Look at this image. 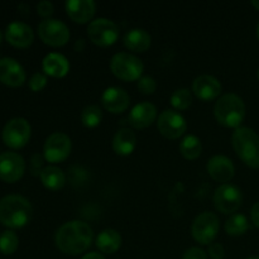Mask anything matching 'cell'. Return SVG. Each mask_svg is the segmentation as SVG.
Listing matches in <instances>:
<instances>
[{
	"label": "cell",
	"mask_w": 259,
	"mask_h": 259,
	"mask_svg": "<svg viewBox=\"0 0 259 259\" xmlns=\"http://www.w3.org/2000/svg\"><path fill=\"white\" fill-rule=\"evenodd\" d=\"M157 119V108L152 103L137 104L128 116L129 124L134 129H146Z\"/></svg>",
	"instance_id": "ac0fdd59"
},
{
	"label": "cell",
	"mask_w": 259,
	"mask_h": 259,
	"mask_svg": "<svg viewBox=\"0 0 259 259\" xmlns=\"http://www.w3.org/2000/svg\"><path fill=\"white\" fill-rule=\"evenodd\" d=\"M143 62L137 56L128 52H120L113 56L110 70L114 75L123 81H137L143 73Z\"/></svg>",
	"instance_id": "5b68a950"
},
{
	"label": "cell",
	"mask_w": 259,
	"mask_h": 259,
	"mask_svg": "<svg viewBox=\"0 0 259 259\" xmlns=\"http://www.w3.org/2000/svg\"><path fill=\"white\" fill-rule=\"evenodd\" d=\"M88 35L91 42L100 47H109L119 38V28L113 20L98 18L91 20L88 27Z\"/></svg>",
	"instance_id": "ba28073f"
},
{
	"label": "cell",
	"mask_w": 259,
	"mask_h": 259,
	"mask_svg": "<svg viewBox=\"0 0 259 259\" xmlns=\"http://www.w3.org/2000/svg\"><path fill=\"white\" fill-rule=\"evenodd\" d=\"M29 200L20 195H8L0 200V223L9 229L25 227L32 219Z\"/></svg>",
	"instance_id": "7a4b0ae2"
},
{
	"label": "cell",
	"mask_w": 259,
	"mask_h": 259,
	"mask_svg": "<svg viewBox=\"0 0 259 259\" xmlns=\"http://www.w3.org/2000/svg\"><path fill=\"white\" fill-rule=\"evenodd\" d=\"M232 146L248 167L259 168V136L253 129L247 126L235 129L232 136Z\"/></svg>",
	"instance_id": "277c9868"
},
{
	"label": "cell",
	"mask_w": 259,
	"mask_h": 259,
	"mask_svg": "<svg viewBox=\"0 0 259 259\" xmlns=\"http://www.w3.org/2000/svg\"><path fill=\"white\" fill-rule=\"evenodd\" d=\"M207 174L210 175L212 180L217 182H228L234 177V164L230 161L228 157L225 156H218L211 157L207 162Z\"/></svg>",
	"instance_id": "d6986e66"
},
{
	"label": "cell",
	"mask_w": 259,
	"mask_h": 259,
	"mask_svg": "<svg viewBox=\"0 0 259 259\" xmlns=\"http://www.w3.org/2000/svg\"><path fill=\"white\" fill-rule=\"evenodd\" d=\"M40 181L46 189L51 191H57L61 190L66 184V176L62 169L56 166H48L43 168L40 172Z\"/></svg>",
	"instance_id": "d4e9b609"
},
{
	"label": "cell",
	"mask_w": 259,
	"mask_h": 259,
	"mask_svg": "<svg viewBox=\"0 0 259 259\" xmlns=\"http://www.w3.org/2000/svg\"><path fill=\"white\" fill-rule=\"evenodd\" d=\"M220 229L219 218L214 212L205 211L194 220L191 225V235L197 243L209 245L217 238Z\"/></svg>",
	"instance_id": "8992f818"
},
{
	"label": "cell",
	"mask_w": 259,
	"mask_h": 259,
	"mask_svg": "<svg viewBox=\"0 0 259 259\" xmlns=\"http://www.w3.org/2000/svg\"><path fill=\"white\" fill-rule=\"evenodd\" d=\"M96 12V4L93 0H68L66 13L71 20L80 24L90 22Z\"/></svg>",
	"instance_id": "ffe728a7"
},
{
	"label": "cell",
	"mask_w": 259,
	"mask_h": 259,
	"mask_svg": "<svg viewBox=\"0 0 259 259\" xmlns=\"http://www.w3.org/2000/svg\"><path fill=\"white\" fill-rule=\"evenodd\" d=\"M157 89V82L153 77L151 76H143L138 80V90L142 94H146V95H151L156 91Z\"/></svg>",
	"instance_id": "4dcf8cb0"
},
{
	"label": "cell",
	"mask_w": 259,
	"mask_h": 259,
	"mask_svg": "<svg viewBox=\"0 0 259 259\" xmlns=\"http://www.w3.org/2000/svg\"><path fill=\"white\" fill-rule=\"evenodd\" d=\"M5 39L17 48H27L34 40V33L27 23L12 22L5 29Z\"/></svg>",
	"instance_id": "2e32d148"
},
{
	"label": "cell",
	"mask_w": 259,
	"mask_h": 259,
	"mask_svg": "<svg viewBox=\"0 0 259 259\" xmlns=\"http://www.w3.org/2000/svg\"><path fill=\"white\" fill-rule=\"evenodd\" d=\"M151 43L152 38L149 33L147 30L141 29V28L131 29L124 35V45H125V47L137 53L146 52L151 47Z\"/></svg>",
	"instance_id": "603a6c76"
},
{
	"label": "cell",
	"mask_w": 259,
	"mask_h": 259,
	"mask_svg": "<svg viewBox=\"0 0 259 259\" xmlns=\"http://www.w3.org/2000/svg\"><path fill=\"white\" fill-rule=\"evenodd\" d=\"M169 103L176 110H186L192 104V95L189 89H177L171 95Z\"/></svg>",
	"instance_id": "83f0119b"
},
{
	"label": "cell",
	"mask_w": 259,
	"mask_h": 259,
	"mask_svg": "<svg viewBox=\"0 0 259 259\" xmlns=\"http://www.w3.org/2000/svg\"><path fill=\"white\" fill-rule=\"evenodd\" d=\"M247 259H259V257H250V258H247Z\"/></svg>",
	"instance_id": "7bdbcfd3"
},
{
	"label": "cell",
	"mask_w": 259,
	"mask_h": 259,
	"mask_svg": "<svg viewBox=\"0 0 259 259\" xmlns=\"http://www.w3.org/2000/svg\"><path fill=\"white\" fill-rule=\"evenodd\" d=\"M2 40H3V32L0 30V43H2Z\"/></svg>",
	"instance_id": "b9f144b4"
},
{
	"label": "cell",
	"mask_w": 259,
	"mask_h": 259,
	"mask_svg": "<svg viewBox=\"0 0 259 259\" xmlns=\"http://www.w3.org/2000/svg\"><path fill=\"white\" fill-rule=\"evenodd\" d=\"M137 146V137L131 128H121L113 139V149L119 156H129Z\"/></svg>",
	"instance_id": "7402d4cb"
},
{
	"label": "cell",
	"mask_w": 259,
	"mask_h": 259,
	"mask_svg": "<svg viewBox=\"0 0 259 259\" xmlns=\"http://www.w3.org/2000/svg\"><path fill=\"white\" fill-rule=\"evenodd\" d=\"M215 119L225 128H240L245 118V104L235 94H224L218 99L214 108Z\"/></svg>",
	"instance_id": "3957f363"
},
{
	"label": "cell",
	"mask_w": 259,
	"mask_h": 259,
	"mask_svg": "<svg viewBox=\"0 0 259 259\" xmlns=\"http://www.w3.org/2000/svg\"><path fill=\"white\" fill-rule=\"evenodd\" d=\"M250 219H252L253 224L259 228V201L253 205L252 210H250Z\"/></svg>",
	"instance_id": "8d00e7d4"
},
{
	"label": "cell",
	"mask_w": 259,
	"mask_h": 259,
	"mask_svg": "<svg viewBox=\"0 0 259 259\" xmlns=\"http://www.w3.org/2000/svg\"><path fill=\"white\" fill-rule=\"evenodd\" d=\"M83 48H85V40L78 39L77 42H76V45H75V50L80 52V51H82Z\"/></svg>",
	"instance_id": "f35d334b"
},
{
	"label": "cell",
	"mask_w": 259,
	"mask_h": 259,
	"mask_svg": "<svg viewBox=\"0 0 259 259\" xmlns=\"http://www.w3.org/2000/svg\"><path fill=\"white\" fill-rule=\"evenodd\" d=\"M19 245L18 235L13 230H5L0 234V252L5 255H10L15 253Z\"/></svg>",
	"instance_id": "f546056e"
},
{
	"label": "cell",
	"mask_w": 259,
	"mask_h": 259,
	"mask_svg": "<svg viewBox=\"0 0 259 259\" xmlns=\"http://www.w3.org/2000/svg\"><path fill=\"white\" fill-rule=\"evenodd\" d=\"M93 237V229L88 223L72 220L58 228L55 243L56 247L65 254L78 255L90 248Z\"/></svg>",
	"instance_id": "6da1fadb"
},
{
	"label": "cell",
	"mask_w": 259,
	"mask_h": 259,
	"mask_svg": "<svg viewBox=\"0 0 259 259\" xmlns=\"http://www.w3.org/2000/svg\"><path fill=\"white\" fill-rule=\"evenodd\" d=\"M53 10H55V8H53V4L51 2H40L37 5L38 14L45 18V19H50L51 15L53 14Z\"/></svg>",
	"instance_id": "836d02e7"
},
{
	"label": "cell",
	"mask_w": 259,
	"mask_h": 259,
	"mask_svg": "<svg viewBox=\"0 0 259 259\" xmlns=\"http://www.w3.org/2000/svg\"><path fill=\"white\" fill-rule=\"evenodd\" d=\"M182 259H207V254L201 248H190L182 255Z\"/></svg>",
	"instance_id": "e575fe53"
},
{
	"label": "cell",
	"mask_w": 259,
	"mask_h": 259,
	"mask_svg": "<svg viewBox=\"0 0 259 259\" xmlns=\"http://www.w3.org/2000/svg\"><path fill=\"white\" fill-rule=\"evenodd\" d=\"M121 235L115 229H104L96 237V247L104 254H114L121 247Z\"/></svg>",
	"instance_id": "cb8c5ba5"
},
{
	"label": "cell",
	"mask_w": 259,
	"mask_h": 259,
	"mask_svg": "<svg viewBox=\"0 0 259 259\" xmlns=\"http://www.w3.org/2000/svg\"><path fill=\"white\" fill-rule=\"evenodd\" d=\"M257 75H258V80H259V68H258V73H257Z\"/></svg>",
	"instance_id": "ee69618b"
},
{
	"label": "cell",
	"mask_w": 259,
	"mask_h": 259,
	"mask_svg": "<svg viewBox=\"0 0 259 259\" xmlns=\"http://www.w3.org/2000/svg\"><path fill=\"white\" fill-rule=\"evenodd\" d=\"M257 38L259 40V22H258V25H257Z\"/></svg>",
	"instance_id": "60d3db41"
},
{
	"label": "cell",
	"mask_w": 259,
	"mask_h": 259,
	"mask_svg": "<svg viewBox=\"0 0 259 259\" xmlns=\"http://www.w3.org/2000/svg\"><path fill=\"white\" fill-rule=\"evenodd\" d=\"M43 171V157L40 154H34L30 159V172L33 176H40Z\"/></svg>",
	"instance_id": "d6a6232c"
},
{
	"label": "cell",
	"mask_w": 259,
	"mask_h": 259,
	"mask_svg": "<svg viewBox=\"0 0 259 259\" xmlns=\"http://www.w3.org/2000/svg\"><path fill=\"white\" fill-rule=\"evenodd\" d=\"M192 91L202 101H211L222 94V83L211 75H201L192 82Z\"/></svg>",
	"instance_id": "e0dca14e"
},
{
	"label": "cell",
	"mask_w": 259,
	"mask_h": 259,
	"mask_svg": "<svg viewBox=\"0 0 259 259\" xmlns=\"http://www.w3.org/2000/svg\"><path fill=\"white\" fill-rule=\"evenodd\" d=\"M103 113L98 105H88L81 113V121L86 128H95L100 124Z\"/></svg>",
	"instance_id": "f1b7e54d"
},
{
	"label": "cell",
	"mask_w": 259,
	"mask_h": 259,
	"mask_svg": "<svg viewBox=\"0 0 259 259\" xmlns=\"http://www.w3.org/2000/svg\"><path fill=\"white\" fill-rule=\"evenodd\" d=\"M72 149L70 137L61 132L51 134L43 146V157L50 163H60L67 159Z\"/></svg>",
	"instance_id": "30bf717a"
},
{
	"label": "cell",
	"mask_w": 259,
	"mask_h": 259,
	"mask_svg": "<svg viewBox=\"0 0 259 259\" xmlns=\"http://www.w3.org/2000/svg\"><path fill=\"white\" fill-rule=\"evenodd\" d=\"M81 259H106L105 257H104L101 253H98V252H90L88 253V254L83 255L82 258Z\"/></svg>",
	"instance_id": "74e56055"
},
{
	"label": "cell",
	"mask_w": 259,
	"mask_h": 259,
	"mask_svg": "<svg viewBox=\"0 0 259 259\" xmlns=\"http://www.w3.org/2000/svg\"><path fill=\"white\" fill-rule=\"evenodd\" d=\"M42 68L46 75L51 77H65L70 71V63L67 58L61 53H48L42 61Z\"/></svg>",
	"instance_id": "44dd1931"
},
{
	"label": "cell",
	"mask_w": 259,
	"mask_h": 259,
	"mask_svg": "<svg viewBox=\"0 0 259 259\" xmlns=\"http://www.w3.org/2000/svg\"><path fill=\"white\" fill-rule=\"evenodd\" d=\"M209 255L211 259H223L225 257L224 247L219 243H214L209 247Z\"/></svg>",
	"instance_id": "d590c367"
},
{
	"label": "cell",
	"mask_w": 259,
	"mask_h": 259,
	"mask_svg": "<svg viewBox=\"0 0 259 259\" xmlns=\"http://www.w3.org/2000/svg\"><path fill=\"white\" fill-rule=\"evenodd\" d=\"M27 75L17 60L4 57L0 60V82L10 88H19L24 83Z\"/></svg>",
	"instance_id": "5bb4252c"
},
{
	"label": "cell",
	"mask_w": 259,
	"mask_h": 259,
	"mask_svg": "<svg viewBox=\"0 0 259 259\" xmlns=\"http://www.w3.org/2000/svg\"><path fill=\"white\" fill-rule=\"evenodd\" d=\"M243 202L242 191L234 185L223 184L214 192V205L218 211L223 214H234Z\"/></svg>",
	"instance_id": "8fae6325"
},
{
	"label": "cell",
	"mask_w": 259,
	"mask_h": 259,
	"mask_svg": "<svg viewBox=\"0 0 259 259\" xmlns=\"http://www.w3.org/2000/svg\"><path fill=\"white\" fill-rule=\"evenodd\" d=\"M180 152L184 158L189 161H194L201 156L202 144L201 141L196 136H187L180 143Z\"/></svg>",
	"instance_id": "484cf974"
},
{
	"label": "cell",
	"mask_w": 259,
	"mask_h": 259,
	"mask_svg": "<svg viewBox=\"0 0 259 259\" xmlns=\"http://www.w3.org/2000/svg\"><path fill=\"white\" fill-rule=\"evenodd\" d=\"M47 85V77L46 75H43L42 72H35L34 75L30 77L29 80V88L30 90L34 91V93H38V91L43 90Z\"/></svg>",
	"instance_id": "1f68e13d"
},
{
	"label": "cell",
	"mask_w": 259,
	"mask_h": 259,
	"mask_svg": "<svg viewBox=\"0 0 259 259\" xmlns=\"http://www.w3.org/2000/svg\"><path fill=\"white\" fill-rule=\"evenodd\" d=\"M38 35L47 46L62 47L70 39V30L63 22L50 18L38 24Z\"/></svg>",
	"instance_id": "9c48e42d"
},
{
	"label": "cell",
	"mask_w": 259,
	"mask_h": 259,
	"mask_svg": "<svg viewBox=\"0 0 259 259\" xmlns=\"http://www.w3.org/2000/svg\"><path fill=\"white\" fill-rule=\"evenodd\" d=\"M101 104L109 113L121 114L129 108L131 98L124 89L118 86L108 88L101 95Z\"/></svg>",
	"instance_id": "9a60e30c"
},
{
	"label": "cell",
	"mask_w": 259,
	"mask_h": 259,
	"mask_svg": "<svg viewBox=\"0 0 259 259\" xmlns=\"http://www.w3.org/2000/svg\"><path fill=\"white\" fill-rule=\"evenodd\" d=\"M157 128L159 133L168 139H177L187 129V123L184 116L175 110H164L157 119Z\"/></svg>",
	"instance_id": "4fadbf2b"
},
{
	"label": "cell",
	"mask_w": 259,
	"mask_h": 259,
	"mask_svg": "<svg viewBox=\"0 0 259 259\" xmlns=\"http://www.w3.org/2000/svg\"><path fill=\"white\" fill-rule=\"evenodd\" d=\"M252 5L255 8V9L259 10V0H253Z\"/></svg>",
	"instance_id": "ab89813d"
},
{
	"label": "cell",
	"mask_w": 259,
	"mask_h": 259,
	"mask_svg": "<svg viewBox=\"0 0 259 259\" xmlns=\"http://www.w3.org/2000/svg\"><path fill=\"white\" fill-rule=\"evenodd\" d=\"M249 229V222L243 214H233L225 222V232L232 237H239L245 234Z\"/></svg>",
	"instance_id": "4316f807"
},
{
	"label": "cell",
	"mask_w": 259,
	"mask_h": 259,
	"mask_svg": "<svg viewBox=\"0 0 259 259\" xmlns=\"http://www.w3.org/2000/svg\"><path fill=\"white\" fill-rule=\"evenodd\" d=\"M32 128L24 118L10 119L3 128V142L12 149H20L29 142Z\"/></svg>",
	"instance_id": "52a82bcc"
},
{
	"label": "cell",
	"mask_w": 259,
	"mask_h": 259,
	"mask_svg": "<svg viewBox=\"0 0 259 259\" xmlns=\"http://www.w3.org/2000/svg\"><path fill=\"white\" fill-rule=\"evenodd\" d=\"M25 171V162L15 152H4L0 154V180L7 184L19 181Z\"/></svg>",
	"instance_id": "7c38bea8"
}]
</instances>
